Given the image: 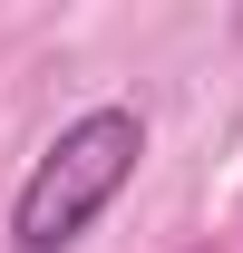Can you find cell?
<instances>
[{"label": "cell", "instance_id": "6da1fadb", "mask_svg": "<svg viewBox=\"0 0 243 253\" xmlns=\"http://www.w3.org/2000/svg\"><path fill=\"white\" fill-rule=\"evenodd\" d=\"M136 156H146V117H136L126 97L68 117L59 136H49V156H39L30 175H20V195H10V253H68L126 185H136Z\"/></svg>", "mask_w": 243, "mask_h": 253}]
</instances>
